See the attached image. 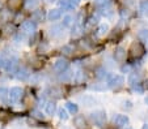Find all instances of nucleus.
Segmentation results:
<instances>
[{
	"instance_id": "nucleus-37",
	"label": "nucleus",
	"mask_w": 148,
	"mask_h": 129,
	"mask_svg": "<svg viewBox=\"0 0 148 129\" xmlns=\"http://www.w3.org/2000/svg\"><path fill=\"white\" fill-rule=\"evenodd\" d=\"M117 12H118V16H119V18H122V20H126V21H130L132 18V16H134V12H132V9L126 8V7H119Z\"/></svg>"
},
{
	"instance_id": "nucleus-2",
	"label": "nucleus",
	"mask_w": 148,
	"mask_h": 129,
	"mask_svg": "<svg viewBox=\"0 0 148 129\" xmlns=\"http://www.w3.org/2000/svg\"><path fill=\"white\" fill-rule=\"evenodd\" d=\"M145 53H147V50H145L144 43L135 39L130 43L129 48H127V55H129V60H127V61H138V60H142Z\"/></svg>"
},
{
	"instance_id": "nucleus-25",
	"label": "nucleus",
	"mask_w": 148,
	"mask_h": 129,
	"mask_svg": "<svg viewBox=\"0 0 148 129\" xmlns=\"http://www.w3.org/2000/svg\"><path fill=\"white\" fill-rule=\"evenodd\" d=\"M68 30H70V36L72 38L73 42L79 41L80 38H83V36L85 35V33H84V28H83V25H80V24L75 22Z\"/></svg>"
},
{
	"instance_id": "nucleus-34",
	"label": "nucleus",
	"mask_w": 148,
	"mask_h": 129,
	"mask_svg": "<svg viewBox=\"0 0 148 129\" xmlns=\"http://www.w3.org/2000/svg\"><path fill=\"white\" fill-rule=\"evenodd\" d=\"M43 108H45V113L47 116H54L56 113V109H58L56 102L53 101V99H47L45 102V104H43Z\"/></svg>"
},
{
	"instance_id": "nucleus-1",
	"label": "nucleus",
	"mask_w": 148,
	"mask_h": 129,
	"mask_svg": "<svg viewBox=\"0 0 148 129\" xmlns=\"http://www.w3.org/2000/svg\"><path fill=\"white\" fill-rule=\"evenodd\" d=\"M117 7H115L114 0H103L100 3H96V12L100 14L101 18H113L117 13Z\"/></svg>"
},
{
	"instance_id": "nucleus-61",
	"label": "nucleus",
	"mask_w": 148,
	"mask_h": 129,
	"mask_svg": "<svg viewBox=\"0 0 148 129\" xmlns=\"http://www.w3.org/2000/svg\"><path fill=\"white\" fill-rule=\"evenodd\" d=\"M96 3H100V1H103V0H95Z\"/></svg>"
},
{
	"instance_id": "nucleus-26",
	"label": "nucleus",
	"mask_w": 148,
	"mask_h": 129,
	"mask_svg": "<svg viewBox=\"0 0 148 129\" xmlns=\"http://www.w3.org/2000/svg\"><path fill=\"white\" fill-rule=\"evenodd\" d=\"M4 7L8 8L11 12L16 13L18 11H23L24 8V0H5Z\"/></svg>"
},
{
	"instance_id": "nucleus-36",
	"label": "nucleus",
	"mask_w": 148,
	"mask_h": 129,
	"mask_svg": "<svg viewBox=\"0 0 148 129\" xmlns=\"http://www.w3.org/2000/svg\"><path fill=\"white\" fill-rule=\"evenodd\" d=\"M60 24L64 26L66 29H70L71 26L75 24V14H72L71 12H67L66 14H63V16H62Z\"/></svg>"
},
{
	"instance_id": "nucleus-4",
	"label": "nucleus",
	"mask_w": 148,
	"mask_h": 129,
	"mask_svg": "<svg viewBox=\"0 0 148 129\" xmlns=\"http://www.w3.org/2000/svg\"><path fill=\"white\" fill-rule=\"evenodd\" d=\"M109 31H110L109 24L108 22H100L97 26H96V29L92 31V33L88 34V36H89L95 43H98V41L106 38L108 34H109Z\"/></svg>"
},
{
	"instance_id": "nucleus-44",
	"label": "nucleus",
	"mask_w": 148,
	"mask_h": 129,
	"mask_svg": "<svg viewBox=\"0 0 148 129\" xmlns=\"http://www.w3.org/2000/svg\"><path fill=\"white\" fill-rule=\"evenodd\" d=\"M30 116L32 118H34L36 120H38V121H45V119H46V116L42 113V111H39L38 108H33L30 111Z\"/></svg>"
},
{
	"instance_id": "nucleus-52",
	"label": "nucleus",
	"mask_w": 148,
	"mask_h": 129,
	"mask_svg": "<svg viewBox=\"0 0 148 129\" xmlns=\"http://www.w3.org/2000/svg\"><path fill=\"white\" fill-rule=\"evenodd\" d=\"M4 63H5V56H3V55L0 53V70H3Z\"/></svg>"
},
{
	"instance_id": "nucleus-38",
	"label": "nucleus",
	"mask_w": 148,
	"mask_h": 129,
	"mask_svg": "<svg viewBox=\"0 0 148 129\" xmlns=\"http://www.w3.org/2000/svg\"><path fill=\"white\" fill-rule=\"evenodd\" d=\"M28 17H29V14L23 9V11H18L13 14V20H12V22H13L16 26H20L26 18H28Z\"/></svg>"
},
{
	"instance_id": "nucleus-53",
	"label": "nucleus",
	"mask_w": 148,
	"mask_h": 129,
	"mask_svg": "<svg viewBox=\"0 0 148 129\" xmlns=\"http://www.w3.org/2000/svg\"><path fill=\"white\" fill-rule=\"evenodd\" d=\"M58 0H42V4H46V5H50L53 3H56Z\"/></svg>"
},
{
	"instance_id": "nucleus-9",
	"label": "nucleus",
	"mask_w": 148,
	"mask_h": 129,
	"mask_svg": "<svg viewBox=\"0 0 148 129\" xmlns=\"http://www.w3.org/2000/svg\"><path fill=\"white\" fill-rule=\"evenodd\" d=\"M70 67H71L70 59L60 55V56H58L53 61V64H51V70L54 72V74H58V73H62V72H64V70H67Z\"/></svg>"
},
{
	"instance_id": "nucleus-33",
	"label": "nucleus",
	"mask_w": 148,
	"mask_h": 129,
	"mask_svg": "<svg viewBox=\"0 0 148 129\" xmlns=\"http://www.w3.org/2000/svg\"><path fill=\"white\" fill-rule=\"evenodd\" d=\"M43 39V34H42V31H38L37 30L36 33H33L32 35L28 36V41H26V43H28L29 47H36L37 45H38L41 41Z\"/></svg>"
},
{
	"instance_id": "nucleus-15",
	"label": "nucleus",
	"mask_w": 148,
	"mask_h": 129,
	"mask_svg": "<svg viewBox=\"0 0 148 129\" xmlns=\"http://www.w3.org/2000/svg\"><path fill=\"white\" fill-rule=\"evenodd\" d=\"M89 120L93 123V125L103 126L108 120L106 111H105V109H95L93 112L89 113Z\"/></svg>"
},
{
	"instance_id": "nucleus-50",
	"label": "nucleus",
	"mask_w": 148,
	"mask_h": 129,
	"mask_svg": "<svg viewBox=\"0 0 148 129\" xmlns=\"http://www.w3.org/2000/svg\"><path fill=\"white\" fill-rule=\"evenodd\" d=\"M131 90L134 91V93L143 94V93H144V90H145V87H144V85H143V84H139V85H136V86L131 87Z\"/></svg>"
},
{
	"instance_id": "nucleus-51",
	"label": "nucleus",
	"mask_w": 148,
	"mask_h": 129,
	"mask_svg": "<svg viewBox=\"0 0 148 129\" xmlns=\"http://www.w3.org/2000/svg\"><path fill=\"white\" fill-rule=\"evenodd\" d=\"M26 124H28L29 126H37V124H38V120H36V119L32 118V116H29V118L26 119Z\"/></svg>"
},
{
	"instance_id": "nucleus-17",
	"label": "nucleus",
	"mask_w": 148,
	"mask_h": 129,
	"mask_svg": "<svg viewBox=\"0 0 148 129\" xmlns=\"http://www.w3.org/2000/svg\"><path fill=\"white\" fill-rule=\"evenodd\" d=\"M51 52H53V45H51V42L49 39H42L36 46V55H38V56L46 57Z\"/></svg>"
},
{
	"instance_id": "nucleus-29",
	"label": "nucleus",
	"mask_w": 148,
	"mask_h": 129,
	"mask_svg": "<svg viewBox=\"0 0 148 129\" xmlns=\"http://www.w3.org/2000/svg\"><path fill=\"white\" fill-rule=\"evenodd\" d=\"M42 7V0H24V11L26 13H30V12L36 11L37 8Z\"/></svg>"
},
{
	"instance_id": "nucleus-56",
	"label": "nucleus",
	"mask_w": 148,
	"mask_h": 129,
	"mask_svg": "<svg viewBox=\"0 0 148 129\" xmlns=\"http://www.w3.org/2000/svg\"><path fill=\"white\" fill-rule=\"evenodd\" d=\"M3 8H4V1L3 0H0V11H1Z\"/></svg>"
},
{
	"instance_id": "nucleus-41",
	"label": "nucleus",
	"mask_w": 148,
	"mask_h": 129,
	"mask_svg": "<svg viewBox=\"0 0 148 129\" xmlns=\"http://www.w3.org/2000/svg\"><path fill=\"white\" fill-rule=\"evenodd\" d=\"M102 65L105 68H106L108 70L113 69V68H115V65H117V63L114 61V59H113L112 55H106V56L103 57V61H102Z\"/></svg>"
},
{
	"instance_id": "nucleus-60",
	"label": "nucleus",
	"mask_w": 148,
	"mask_h": 129,
	"mask_svg": "<svg viewBox=\"0 0 148 129\" xmlns=\"http://www.w3.org/2000/svg\"><path fill=\"white\" fill-rule=\"evenodd\" d=\"M144 46H145V50H147V51H148V41H147V42H145V43H144Z\"/></svg>"
},
{
	"instance_id": "nucleus-27",
	"label": "nucleus",
	"mask_w": 148,
	"mask_h": 129,
	"mask_svg": "<svg viewBox=\"0 0 148 129\" xmlns=\"http://www.w3.org/2000/svg\"><path fill=\"white\" fill-rule=\"evenodd\" d=\"M88 89L92 90V91H97V93H103L108 90V85L105 81H100V80H95L93 82H90L88 85Z\"/></svg>"
},
{
	"instance_id": "nucleus-16",
	"label": "nucleus",
	"mask_w": 148,
	"mask_h": 129,
	"mask_svg": "<svg viewBox=\"0 0 148 129\" xmlns=\"http://www.w3.org/2000/svg\"><path fill=\"white\" fill-rule=\"evenodd\" d=\"M18 30V26H16L13 22L4 24L0 25V39H11L12 36L16 34V31Z\"/></svg>"
},
{
	"instance_id": "nucleus-49",
	"label": "nucleus",
	"mask_w": 148,
	"mask_h": 129,
	"mask_svg": "<svg viewBox=\"0 0 148 129\" xmlns=\"http://www.w3.org/2000/svg\"><path fill=\"white\" fill-rule=\"evenodd\" d=\"M119 3H121V7H126V8L132 9L136 1L135 0H119Z\"/></svg>"
},
{
	"instance_id": "nucleus-19",
	"label": "nucleus",
	"mask_w": 148,
	"mask_h": 129,
	"mask_svg": "<svg viewBox=\"0 0 148 129\" xmlns=\"http://www.w3.org/2000/svg\"><path fill=\"white\" fill-rule=\"evenodd\" d=\"M73 73H75V70L71 69V67H70L67 70H64V72L55 74V80L58 81V84H62V85H72Z\"/></svg>"
},
{
	"instance_id": "nucleus-3",
	"label": "nucleus",
	"mask_w": 148,
	"mask_h": 129,
	"mask_svg": "<svg viewBox=\"0 0 148 129\" xmlns=\"http://www.w3.org/2000/svg\"><path fill=\"white\" fill-rule=\"evenodd\" d=\"M20 65H21V59L17 55H11V56L5 57V63H4V67L1 72L12 78L13 74L17 72V69L20 68Z\"/></svg>"
},
{
	"instance_id": "nucleus-20",
	"label": "nucleus",
	"mask_w": 148,
	"mask_h": 129,
	"mask_svg": "<svg viewBox=\"0 0 148 129\" xmlns=\"http://www.w3.org/2000/svg\"><path fill=\"white\" fill-rule=\"evenodd\" d=\"M46 12L47 11H46L43 7H39V8L36 9V11H33V12L29 13V18H30L32 21H34L37 25L43 24L46 21Z\"/></svg>"
},
{
	"instance_id": "nucleus-43",
	"label": "nucleus",
	"mask_w": 148,
	"mask_h": 129,
	"mask_svg": "<svg viewBox=\"0 0 148 129\" xmlns=\"http://www.w3.org/2000/svg\"><path fill=\"white\" fill-rule=\"evenodd\" d=\"M119 70H121V73H123V74H126V73L129 74V73H131L132 70H135V69H134V65H132V63L126 61V63H123V64H121Z\"/></svg>"
},
{
	"instance_id": "nucleus-58",
	"label": "nucleus",
	"mask_w": 148,
	"mask_h": 129,
	"mask_svg": "<svg viewBox=\"0 0 148 129\" xmlns=\"http://www.w3.org/2000/svg\"><path fill=\"white\" fill-rule=\"evenodd\" d=\"M142 129H148V124H144V125L142 126Z\"/></svg>"
},
{
	"instance_id": "nucleus-11",
	"label": "nucleus",
	"mask_w": 148,
	"mask_h": 129,
	"mask_svg": "<svg viewBox=\"0 0 148 129\" xmlns=\"http://www.w3.org/2000/svg\"><path fill=\"white\" fill-rule=\"evenodd\" d=\"M25 64H28L29 67L32 68V70H34V72H39V70H42L43 68H45L46 65V59L42 56H38V55H29L28 56V61L25 63Z\"/></svg>"
},
{
	"instance_id": "nucleus-22",
	"label": "nucleus",
	"mask_w": 148,
	"mask_h": 129,
	"mask_svg": "<svg viewBox=\"0 0 148 129\" xmlns=\"http://www.w3.org/2000/svg\"><path fill=\"white\" fill-rule=\"evenodd\" d=\"M62 16H63V12H62L58 7L50 8L46 12V21H49V22H51V24H55L62 20Z\"/></svg>"
},
{
	"instance_id": "nucleus-30",
	"label": "nucleus",
	"mask_w": 148,
	"mask_h": 129,
	"mask_svg": "<svg viewBox=\"0 0 148 129\" xmlns=\"http://www.w3.org/2000/svg\"><path fill=\"white\" fill-rule=\"evenodd\" d=\"M130 119L127 115H122V113H117V115L113 116V124H114L117 128H123L129 124Z\"/></svg>"
},
{
	"instance_id": "nucleus-31",
	"label": "nucleus",
	"mask_w": 148,
	"mask_h": 129,
	"mask_svg": "<svg viewBox=\"0 0 148 129\" xmlns=\"http://www.w3.org/2000/svg\"><path fill=\"white\" fill-rule=\"evenodd\" d=\"M28 36H29V35H26V34L23 33L21 30H17L16 34H14V35L11 38L12 45H14V46H21V45H24V43L28 41Z\"/></svg>"
},
{
	"instance_id": "nucleus-8",
	"label": "nucleus",
	"mask_w": 148,
	"mask_h": 129,
	"mask_svg": "<svg viewBox=\"0 0 148 129\" xmlns=\"http://www.w3.org/2000/svg\"><path fill=\"white\" fill-rule=\"evenodd\" d=\"M105 82H106V85H108V89L119 90L125 86L126 80H125L123 74H119V73H109V76H108Z\"/></svg>"
},
{
	"instance_id": "nucleus-21",
	"label": "nucleus",
	"mask_w": 148,
	"mask_h": 129,
	"mask_svg": "<svg viewBox=\"0 0 148 129\" xmlns=\"http://www.w3.org/2000/svg\"><path fill=\"white\" fill-rule=\"evenodd\" d=\"M18 30H21L23 33H25L26 35H32L33 33H36V31L38 30V25L28 17V18L18 26Z\"/></svg>"
},
{
	"instance_id": "nucleus-12",
	"label": "nucleus",
	"mask_w": 148,
	"mask_h": 129,
	"mask_svg": "<svg viewBox=\"0 0 148 129\" xmlns=\"http://www.w3.org/2000/svg\"><path fill=\"white\" fill-rule=\"evenodd\" d=\"M112 56L113 59H114V61L117 63V64H123V63H126L127 60H129V55H127V48L123 47L122 45H118L114 47V50H113L112 52Z\"/></svg>"
},
{
	"instance_id": "nucleus-14",
	"label": "nucleus",
	"mask_w": 148,
	"mask_h": 129,
	"mask_svg": "<svg viewBox=\"0 0 148 129\" xmlns=\"http://www.w3.org/2000/svg\"><path fill=\"white\" fill-rule=\"evenodd\" d=\"M59 51H60V55L64 57H73L75 59L76 56H77V46H76V42H67L64 43V45H62V47L59 48Z\"/></svg>"
},
{
	"instance_id": "nucleus-39",
	"label": "nucleus",
	"mask_w": 148,
	"mask_h": 129,
	"mask_svg": "<svg viewBox=\"0 0 148 129\" xmlns=\"http://www.w3.org/2000/svg\"><path fill=\"white\" fill-rule=\"evenodd\" d=\"M64 108L67 109V112L70 113V115H76V113L79 112V104L76 103V102H66L64 104Z\"/></svg>"
},
{
	"instance_id": "nucleus-23",
	"label": "nucleus",
	"mask_w": 148,
	"mask_h": 129,
	"mask_svg": "<svg viewBox=\"0 0 148 129\" xmlns=\"http://www.w3.org/2000/svg\"><path fill=\"white\" fill-rule=\"evenodd\" d=\"M139 84H143V76L140 70H132L131 73H129L127 76V85L130 86V89Z\"/></svg>"
},
{
	"instance_id": "nucleus-6",
	"label": "nucleus",
	"mask_w": 148,
	"mask_h": 129,
	"mask_svg": "<svg viewBox=\"0 0 148 129\" xmlns=\"http://www.w3.org/2000/svg\"><path fill=\"white\" fill-rule=\"evenodd\" d=\"M100 20H101V17H100V14H98L96 11L92 12V13H88V16L85 17V21H84V24H83V28H84V33H85V35L90 34L93 30H95L96 26L100 24Z\"/></svg>"
},
{
	"instance_id": "nucleus-54",
	"label": "nucleus",
	"mask_w": 148,
	"mask_h": 129,
	"mask_svg": "<svg viewBox=\"0 0 148 129\" xmlns=\"http://www.w3.org/2000/svg\"><path fill=\"white\" fill-rule=\"evenodd\" d=\"M70 1H71V3H72L75 7H77L79 4H80V1H81V0H70Z\"/></svg>"
},
{
	"instance_id": "nucleus-35",
	"label": "nucleus",
	"mask_w": 148,
	"mask_h": 129,
	"mask_svg": "<svg viewBox=\"0 0 148 129\" xmlns=\"http://www.w3.org/2000/svg\"><path fill=\"white\" fill-rule=\"evenodd\" d=\"M73 126L76 129H89L88 125V120L84 118L83 115H76L73 118Z\"/></svg>"
},
{
	"instance_id": "nucleus-28",
	"label": "nucleus",
	"mask_w": 148,
	"mask_h": 129,
	"mask_svg": "<svg viewBox=\"0 0 148 129\" xmlns=\"http://www.w3.org/2000/svg\"><path fill=\"white\" fill-rule=\"evenodd\" d=\"M79 103H81L84 107L89 108V107H95L97 104V99L93 95H90V94H84V95L79 97Z\"/></svg>"
},
{
	"instance_id": "nucleus-48",
	"label": "nucleus",
	"mask_w": 148,
	"mask_h": 129,
	"mask_svg": "<svg viewBox=\"0 0 148 129\" xmlns=\"http://www.w3.org/2000/svg\"><path fill=\"white\" fill-rule=\"evenodd\" d=\"M11 119V113L4 108H0V121H8Z\"/></svg>"
},
{
	"instance_id": "nucleus-7",
	"label": "nucleus",
	"mask_w": 148,
	"mask_h": 129,
	"mask_svg": "<svg viewBox=\"0 0 148 129\" xmlns=\"http://www.w3.org/2000/svg\"><path fill=\"white\" fill-rule=\"evenodd\" d=\"M66 94V90L63 87V85H51V86L46 87L43 90V97L45 98H50L53 101H58L62 99Z\"/></svg>"
},
{
	"instance_id": "nucleus-45",
	"label": "nucleus",
	"mask_w": 148,
	"mask_h": 129,
	"mask_svg": "<svg viewBox=\"0 0 148 129\" xmlns=\"http://www.w3.org/2000/svg\"><path fill=\"white\" fill-rule=\"evenodd\" d=\"M56 115H58V118H59V120H62V121H66V120H68V118H70V113L67 112V109L66 108H58L56 109Z\"/></svg>"
},
{
	"instance_id": "nucleus-32",
	"label": "nucleus",
	"mask_w": 148,
	"mask_h": 129,
	"mask_svg": "<svg viewBox=\"0 0 148 129\" xmlns=\"http://www.w3.org/2000/svg\"><path fill=\"white\" fill-rule=\"evenodd\" d=\"M13 12H11L8 8L4 7L1 11H0V25H4V24H9L13 20Z\"/></svg>"
},
{
	"instance_id": "nucleus-57",
	"label": "nucleus",
	"mask_w": 148,
	"mask_h": 129,
	"mask_svg": "<svg viewBox=\"0 0 148 129\" xmlns=\"http://www.w3.org/2000/svg\"><path fill=\"white\" fill-rule=\"evenodd\" d=\"M143 85H144V87H145V89H148V80H145V82H144V84H143Z\"/></svg>"
},
{
	"instance_id": "nucleus-10",
	"label": "nucleus",
	"mask_w": 148,
	"mask_h": 129,
	"mask_svg": "<svg viewBox=\"0 0 148 129\" xmlns=\"http://www.w3.org/2000/svg\"><path fill=\"white\" fill-rule=\"evenodd\" d=\"M25 95V90L21 86H12L8 89V103L17 104L23 101Z\"/></svg>"
},
{
	"instance_id": "nucleus-13",
	"label": "nucleus",
	"mask_w": 148,
	"mask_h": 129,
	"mask_svg": "<svg viewBox=\"0 0 148 129\" xmlns=\"http://www.w3.org/2000/svg\"><path fill=\"white\" fill-rule=\"evenodd\" d=\"M89 78V70L85 68H77L73 73V81L72 85H77V86H84V84L88 82Z\"/></svg>"
},
{
	"instance_id": "nucleus-46",
	"label": "nucleus",
	"mask_w": 148,
	"mask_h": 129,
	"mask_svg": "<svg viewBox=\"0 0 148 129\" xmlns=\"http://www.w3.org/2000/svg\"><path fill=\"white\" fill-rule=\"evenodd\" d=\"M121 108L125 109V111H131V109L134 108V104H132V102L129 101V99H122V101H121Z\"/></svg>"
},
{
	"instance_id": "nucleus-24",
	"label": "nucleus",
	"mask_w": 148,
	"mask_h": 129,
	"mask_svg": "<svg viewBox=\"0 0 148 129\" xmlns=\"http://www.w3.org/2000/svg\"><path fill=\"white\" fill-rule=\"evenodd\" d=\"M90 72L93 73V76H95V78L96 80H100V81H106V78H108V76H109V70L106 69V68L103 67L102 64H100V65H96L95 68H93Z\"/></svg>"
},
{
	"instance_id": "nucleus-5",
	"label": "nucleus",
	"mask_w": 148,
	"mask_h": 129,
	"mask_svg": "<svg viewBox=\"0 0 148 129\" xmlns=\"http://www.w3.org/2000/svg\"><path fill=\"white\" fill-rule=\"evenodd\" d=\"M46 34L49 36V41H62L66 36V34H67V29L62 24L55 22L47 29Z\"/></svg>"
},
{
	"instance_id": "nucleus-18",
	"label": "nucleus",
	"mask_w": 148,
	"mask_h": 129,
	"mask_svg": "<svg viewBox=\"0 0 148 129\" xmlns=\"http://www.w3.org/2000/svg\"><path fill=\"white\" fill-rule=\"evenodd\" d=\"M32 73H33V70H32V68L29 67L28 64H21L20 68L17 69V72L13 74V78H16L17 81L26 82L29 80Z\"/></svg>"
},
{
	"instance_id": "nucleus-59",
	"label": "nucleus",
	"mask_w": 148,
	"mask_h": 129,
	"mask_svg": "<svg viewBox=\"0 0 148 129\" xmlns=\"http://www.w3.org/2000/svg\"><path fill=\"white\" fill-rule=\"evenodd\" d=\"M144 102H145V104H147V106H148V95H147V97H145V99H144Z\"/></svg>"
},
{
	"instance_id": "nucleus-42",
	"label": "nucleus",
	"mask_w": 148,
	"mask_h": 129,
	"mask_svg": "<svg viewBox=\"0 0 148 129\" xmlns=\"http://www.w3.org/2000/svg\"><path fill=\"white\" fill-rule=\"evenodd\" d=\"M0 103H8V87L0 85Z\"/></svg>"
},
{
	"instance_id": "nucleus-62",
	"label": "nucleus",
	"mask_w": 148,
	"mask_h": 129,
	"mask_svg": "<svg viewBox=\"0 0 148 129\" xmlns=\"http://www.w3.org/2000/svg\"><path fill=\"white\" fill-rule=\"evenodd\" d=\"M126 129H132V128H126Z\"/></svg>"
},
{
	"instance_id": "nucleus-55",
	"label": "nucleus",
	"mask_w": 148,
	"mask_h": 129,
	"mask_svg": "<svg viewBox=\"0 0 148 129\" xmlns=\"http://www.w3.org/2000/svg\"><path fill=\"white\" fill-rule=\"evenodd\" d=\"M90 129H103V128H102V126H100V125H93Z\"/></svg>"
},
{
	"instance_id": "nucleus-47",
	"label": "nucleus",
	"mask_w": 148,
	"mask_h": 129,
	"mask_svg": "<svg viewBox=\"0 0 148 129\" xmlns=\"http://www.w3.org/2000/svg\"><path fill=\"white\" fill-rule=\"evenodd\" d=\"M139 13L147 16L148 14V0H142L139 4Z\"/></svg>"
},
{
	"instance_id": "nucleus-40",
	"label": "nucleus",
	"mask_w": 148,
	"mask_h": 129,
	"mask_svg": "<svg viewBox=\"0 0 148 129\" xmlns=\"http://www.w3.org/2000/svg\"><path fill=\"white\" fill-rule=\"evenodd\" d=\"M136 39L140 41L142 43H145L148 41V29L147 28H140L136 31Z\"/></svg>"
}]
</instances>
